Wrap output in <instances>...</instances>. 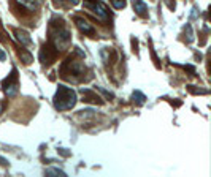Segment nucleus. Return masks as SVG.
I'll list each match as a JSON object with an SVG mask.
<instances>
[{
	"label": "nucleus",
	"instance_id": "obj_1",
	"mask_svg": "<svg viewBox=\"0 0 211 177\" xmlns=\"http://www.w3.org/2000/svg\"><path fill=\"white\" fill-rule=\"evenodd\" d=\"M76 105V94L75 90L65 87V86H59L56 95H54V108L59 111H68Z\"/></svg>",
	"mask_w": 211,
	"mask_h": 177
},
{
	"label": "nucleus",
	"instance_id": "obj_2",
	"mask_svg": "<svg viewBox=\"0 0 211 177\" xmlns=\"http://www.w3.org/2000/svg\"><path fill=\"white\" fill-rule=\"evenodd\" d=\"M84 8L89 10L100 21H108L109 19L108 8L105 6L103 2H100V0H84Z\"/></svg>",
	"mask_w": 211,
	"mask_h": 177
},
{
	"label": "nucleus",
	"instance_id": "obj_3",
	"mask_svg": "<svg viewBox=\"0 0 211 177\" xmlns=\"http://www.w3.org/2000/svg\"><path fill=\"white\" fill-rule=\"evenodd\" d=\"M57 54H59V51L54 48L51 41H48L46 44H43V48L40 51V62L43 65H51L54 60H56Z\"/></svg>",
	"mask_w": 211,
	"mask_h": 177
},
{
	"label": "nucleus",
	"instance_id": "obj_4",
	"mask_svg": "<svg viewBox=\"0 0 211 177\" xmlns=\"http://www.w3.org/2000/svg\"><path fill=\"white\" fill-rule=\"evenodd\" d=\"M3 90L8 97H14L17 94V71L13 70V73L3 81Z\"/></svg>",
	"mask_w": 211,
	"mask_h": 177
},
{
	"label": "nucleus",
	"instance_id": "obj_5",
	"mask_svg": "<svg viewBox=\"0 0 211 177\" xmlns=\"http://www.w3.org/2000/svg\"><path fill=\"white\" fill-rule=\"evenodd\" d=\"M81 94H82V101H84V103L103 105V100L100 98L94 90H90V89H81Z\"/></svg>",
	"mask_w": 211,
	"mask_h": 177
},
{
	"label": "nucleus",
	"instance_id": "obj_6",
	"mask_svg": "<svg viewBox=\"0 0 211 177\" xmlns=\"http://www.w3.org/2000/svg\"><path fill=\"white\" fill-rule=\"evenodd\" d=\"M75 24H76V27H78V29L84 33V35H89V36H94V35H95V29H94V27L90 25L86 19H82V17L75 16Z\"/></svg>",
	"mask_w": 211,
	"mask_h": 177
},
{
	"label": "nucleus",
	"instance_id": "obj_7",
	"mask_svg": "<svg viewBox=\"0 0 211 177\" xmlns=\"http://www.w3.org/2000/svg\"><path fill=\"white\" fill-rule=\"evenodd\" d=\"M133 10H135L136 14L141 16V17L148 16V6L144 5L143 0H133Z\"/></svg>",
	"mask_w": 211,
	"mask_h": 177
},
{
	"label": "nucleus",
	"instance_id": "obj_8",
	"mask_svg": "<svg viewBox=\"0 0 211 177\" xmlns=\"http://www.w3.org/2000/svg\"><path fill=\"white\" fill-rule=\"evenodd\" d=\"M14 35H16L17 41H19L22 46H30L32 44V38L29 36V33H25L24 30H16Z\"/></svg>",
	"mask_w": 211,
	"mask_h": 177
},
{
	"label": "nucleus",
	"instance_id": "obj_9",
	"mask_svg": "<svg viewBox=\"0 0 211 177\" xmlns=\"http://www.w3.org/2000/svg\"><path fill=\"white\" fill-rule=\"evenodd\" d=\"M19 59H21L25 65H30V63L33 62L32 54H30V52H27V51H24V49H21V51H19Z\"/></svg>",
	"mask_w": 211,
	"mask_h": 177
},
{
	"label": "nucleus",
	"instance_id": "obj_10",
	"mask_svg": "<svg viewBox=\"0 0 211 177\" xmlns=\"http://www.w3.org/2000/svg\"><path fill=\"white\" fill-rule=\"evenodd\" d=\"M132 98H133V103L140 105V106L144 103V100H146V97L141 94V92H138V90H136V92H133V94H132Z\"/></svg>",
	"mask_w": 211,
	"mask_h": 177
},
{
	"label": "nucleus",
	"instance_id": "obj_11",
	"mask_svg": "<svg viewBox=\"0 0 211 177\" xmlns=\"http://www.w3.org/2000/svg\"><path fill=\"white\" fill-rule=\"evenodd\" d=\"M46 174L48 175H65V172L60 171V169H56V168H49V169H46Z\"/></svg>",
	"mask_w": 211,
	"mask_h": 177
},
{
	"label": "nucleus",
	"instance_id": "obj_12",
	"mask_svg": "<svg viewBox=\"0 0 211 177\" xmlns=\"http://www.w3.org/2000/svg\"><path fill=\"white\" fill-rule=\"evenodd\" d=\"M109 2H111L113 6L117 8V10H119V8H124V6H125V0H109Z\"/></svg>",
	"mask_w": 211,
	"mask_h": 177
},
{
	"label": "nucleus",
	"instance_id": "obj_13",
	"mask_svg": "<svg viewBox=\"0 0 211 177\" xmlns=\"http://www.w3.org/2000/svg\"><path fill=\"white\" fill-rule=\"evenodd\" d=\"M186 30H187V43L194 41V33H192V29H190V25H187V27H186Z\"/></svg>",
	"mask_w": 211,
	"mask_h": 177
},
{
	"label": "nucleus",
	"instance_id": "obj_14",
	"mask_svg": "<svg viewBox=\"0 0 211 177\" xmlns=\"http://www.w3.org/2000/svg\"><path fill=\"white\" fill-rule=\"evenodd\" d=\"M59 152H60V153H62L63 157H68V155H70L68 152H65V149H60V150H59Z\"/></svg>",
	"mask_w": 211,
	"mask_h": 177
},
{
	"label": "nucleus",
	"instance_id": "obj_15",
	"mask_svg": "<svg viewBox=\"0 0 211 177\" xmlns=\"http://www.w3.org/2000/svg\"><path fill=\"white\" fill-rule=\"evenodd\" d=\"M5 57H6L5 52H3V51H0V60H5Z\"/></svg>",
	"mask_w": 211,
	"mask_h": 177
},
{
	"label": "nucleus",
	"instance_id": "obj_16",
	"mask_svg": "<svg viewBox=\"0 0 211 177\" xmlns=\"http://www.w3.org/2000/svg\"><path fill=\"white\" fill-rule=\"evenodd\" d=\"M70 2H71V5H76V3L79 2V0H70Z\"/></svg>",
	"mask_w": 211,
	"mask_h": 177
}]
</instances>
